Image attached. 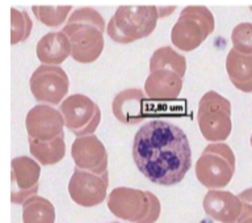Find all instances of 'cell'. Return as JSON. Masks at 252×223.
Instances as JSON below:
<instances>
[{"label":"cell","instance_id":"obj_1","mask_svg":"<svg viewBox=\"0 0 252 223\" xmlns=\"http://www.w3.org/2000/svg\"><path fill=\"white\" fill-rule=\"evenodd\" d=\"M133 159L151 183L163 187L179 184L192 167L187 134L163 120H153L138 130L133 141Z\"/></svg>","mask_w":252,"mask_h":223},{"label":"cell","instance_id":"obj_2","mask_svg":"<svg viewBox=\"0 0 252 223\" xmlns=\"http://www.w3.org/2000/svg\"><path fill=\"white\" fill-rule=\"evenodd\" d=\"M71 43V58L83 64L97 61L104 50L105 20L92 7L75 9L62 29Z\"/></svg>","mask_w":252,"mask_h":223},{"label":"cell","instance_id":"obj_3","mask_svg":"<svg viewBox=\"0 0 252 223\" xmlns=\"http://www.w3.org/2000/svg\"><path fill=\"white\" fill-rule=\"evenodd\" d=\"M158 20L155 5H120L106 24V34L121 45L133 43L153 34Z\"/></svg>","mask_w":252,"mask_h":223},{"label":"cell","instance_id":"obj_4","mask_svg":"<svg viewBox=\"0 0 252 223\" xmlns=\"http://www.w3.org/2000/svg\"><path fill=\"white\" fill-rule=\"evenodd\" d=\"M110 213L131 223H155L160 217V201L154 193L142 189L118 187L106 197Z\"/></svg>","mask_w":252,"mask_h":223},{"label":"cell","instance_id":"obj_5","mask_svg":"<svg viewBox=\"0 0 252 223\" xmlns=\"http://www.w3.org/2000/svg\"><path fill=\"white\" fill-rule=\"evenodd\" d=\"M216 28L212 11L205 5H187L171 31V41L181 51H193L202 45Z\"/></svg>","mask_w":252,"mask_h":223},{"label":"cell","instance_id":"obj_6","mask_svg":"<svg viewBox=\"0 0 252 223\" xmlns=\"http://www.w3.org/2000/svg\"><path fill=\"white\" fill-rule=\"evenodd\" d=\"M235 173V155L223 142L209 143L196 163V177L210 189L226 188Z\"/></svg>","mask_w":252,"mask_h":223},{"label":"cell","instance_id":"obj_7","mask_svg":"<svg viewBox=\"0 0 252 223\" xmlns=\"http://www.w3.org/2000/svg\"><path fill=\"white\" fill-rule=\"evenodd\" d=\"M197 122L206 141L224 142L232 130L231 102L216 91H209L198 102Z\"/></svg>","mask_w":252,"mask_h":223},{"label":"cell","instance_id":"obj_8","mask_svg":"<svg viewBox=\"0 0 252 223\" xmlns=\"http://www.w3.org/2000/svg\"><path fill=\"white\" fill-rule=\"evenodd\" d=\"M64 126L76 137L91 135L101 121V110L96 102L86 95L67 96L59 105Z\"/></svg>","mask_w":252,"mask_h":223},{"label":"cell","instance_id":"obj_9","mask_svg":"<svg viewBox=\"0 0 252 223\" xmlns=\"http://www.w3.org/2000/svg\"><path fill=\"white\" fill-rule=\"evenodd\" d=\"M29 87L35 101L57 106L67 97L70 80L62 67L41 64L33 71L29 79Z\"/></svg>","mask_w":252,"mask_h":223},{"label":"cell","instance_id":"obj_10","mask_svg":"<svg viewBox=\"0 0 252 223\" xmlns=\"http://www.w3.org/2000/svg\"><path fill=\"white\" fill-rule=\"evenodd\" d=\"M109 187V175H94L88 171L75 168L68 183L71 200L83 208H94L105 201Z\"/></svg>","mask_w":252,"mask_h":223},{"label":"cell","instance_id":"obj_11","mask_svg":"<svg viewBox=\"0 0 252 223\" xmlns=\"http://www.w3.org/2000/svg\"><path fill=\"white\" fill-rule=\"evenodd\" d=\"M41 165L29 157H17L11 161V202L23 205L38 192Z\"/></svg>","mask_w":252,"mask_h":223},{"label":"cell","instance_id":"obj_12","mask_svg":"<svg viewBox=\"0 0 252 223\" xmlns=\"http://www.w3.org/2000/svg\"><path fill=\"white\" fill-rule=\"evenodd\" d=\"M28 138L37 141H53L62 135L64 121L59 109L46 104H37L33 106L25 118Z\"/></svg>","mask_w":252,"mask_h":223},{"label":"cell","instance_id":"obj_13","mask_svg":"<svg viewBox=\"0 0 252 223\" xmlns=\"http://www.w3.org/2000/svg\"><path fill=\"white\" fill-rule=\"evenodd\" d=\"M71 157L76 168L94 175L108 172V151L94 134L76 138L71 146Z\"/></svg>","mask_w":252,"mask_h":223},{"label":"cell","instance_id":"obj_14","mask_svg":"<svg viewBox=\"0 0 252 223\" xmlns=\"http://www.w3.org/2000/svg\"><path fill=\"white\" fill-rule=\"evenodd\" d=\"M112 112L114 117L122 124L135 125L149 117L151 113V105L145 91L139 88H127L114 96Z\"/></svg>","mask_w":252,"mask_h":223},{"label":"cell","instance_id":"obj_15","mask_svg":"<svg viewBox=\"0 0 252 223\" xmlns=\"http://www.w3.org/2000/svg\"><path fill=\"white\" fill-rule=\"evenodd\" d=\"M202 206L206 216L220 223H238L243 213L239 197L222 189H210L205 194Z\"/></svg>","mask_w":252,"mask_h":223},{"label":"cell","instance_id":"obj_16","mask_svg":"<svg viewBox=\"0 0 252 223\" xmlns=\"http://www.w3.org/2000/svg\"><path fill=\"white\" fill-rule=\"evenodd\" d=\"M183 78L169 70L150 72L145 82L146 96L154 101H172L183 91Z\"/></svg>","mask_w":252,"mask_h":223},{"label":"cell","instance_id":"obj_17","mask_svg":"<svg viewBox=\"0 0 252 223\" xmlns=\"http://www.w3.org/2000/svg\"><path fill=\"white\" fill-rule=\"evenodd\" d=\"M35 54L41 64L59 66L71 57V43L62 32H49L37 43Z\"/></svg>","mask_w":252,"mask_h":223},{"label":"cell","instance_id":"obj_18","mask_svg":"<svg viewBox=\"0 0 252 223\" xmlns=\"http://www.w3.org/2000/svg\"><path fill=\"white\" fill-rule=\"evenodd\" d=\"M226 71L230 82L236 90L244 94H251L252 55H243L231 49L226 58Z\"/></svg>","mask_w":252,"mask_h":223},{"label":"cell","instance_id":"obj_19","mask_svg":"<svg viewBox=\"0 0 252 223\" xmlns=\"http://www.w3.org/2000/svg\"><path fill=\"white\" fill-rule=\"evenodd\" d=\"M29 151L32 157L39 165H54L63 160L66 157V142L64 134L59 135L53 141H37L33 138H28Z\"/></svg>","mask_w":252,"mask_h":223},{"label":"cell","instance_id":"obj_20","mask_svg":"<svg viewBox=\"0 0 252 223\" xmlns=\"http://www.w3.org/2000/svg\"><path fill=\"white\" fill-rule=\"evenodd\" d=\"M157 70L173 71L184 78L187 72V59L172 46H161L154 51L150 58V72Z\"/></svg>","mask_w":252,"mask_h":223},{"label":"cell","instance_id":"obj_21","mask_svg":"<svg viewBox=\"0 0 252 223\" xmlns=\"http://www.w3.org/2000/svg\"><path fill=\"white\" fill-rule=\"evenodd\" d=\"M24 223H55V208L53 202L41 196L29 197L23 204Z\"/></svg>","mask_w":252,"mask_h":223},{"label":"cell","instance_id":"obj_22","mask_svg":"<svg viewBox=\"0 0 252 223\" xmlns=\"http://www.w3.org/2000/svg\"><path fill=\"white\" fill-rule=\"evenodd\" d=\"M33 15L39 23L47 28H59L66 23L71 15V5H33Z\"/></svg>","mask_w":252,"mask_h":223},{"label":"cell","instance_id":"obj_23","mask_svg":"<svg viewBox=\"0 0 252 223\" xmlns=\"http://www.w3.org/2000/svg\"><path fill=\"white\" fill-rule=\"evenodd\" d=\"M33 29V21L27 11L11 8V45L24 42L29 38Z\"/></svg>","mask_w":252,"mask_h":223},{"label":"cell","instance_id":"obj_24","mask_svg":"<svg viewBox=\"0 0 252 223\" xmlns=\"http://www.w3.org/2000/svg\"><path fill=\"white\" fill-rule=\"evenodd\" d=\"M232 49L243 55H252V23L238 24L231 33Z\"/></svg>","mask_w":252,"mask_h":223},{"label":"cell","instance_id":"obj_25","mask_svg":"<svg viewBox=\"0 0 252 223\" xmlns=\"http://www.w3.org/2000/svg\"><path fill=\"white\" fill-rule=\"evenodd\" d=\"M238 223H252V205L243 202V213H242Z\"/></svg>","mask_w":252,"mask_h":223},{"label":"cell","instance_id":"obj_26","mask_svg":"<svg viewBox=\"0 0 252 223\" xmlns=\"http://www.w3.org/2000/svg\"><path fill=\"white\" fill-rule=\"evenodd\" d=\"M238 197H239L243 202H246V204L252 205V188L246 189L243 192H240L239 194H238Z\"/></svg>","mask_w":252,"mask_h":223},{"label":"cell","instance_id":"obj_27","mask_svg":"<svg viewBox=\"0 0 252 223\" xmlns=\"http://www.w3.org/2000/svg\"><path fill=\"white\" fill-rule=\"evenodd\" d=\"M251 147H252V135H251Z\"/></svg>","mask_w":252,"mask_h":223},{"label":"cell","instance_id":"obj_28","mask_svg":"<svg viewBox=\"0 0 252 223\" xmlns=\"http://www.w3.org/2000/svg\"><path fill=\"white\" fill-rule=\"evenodd\" d=\"M110 223H118V222H110Z\"/></svg>","mask_w":252,"mask_h":223}]
</instances>
